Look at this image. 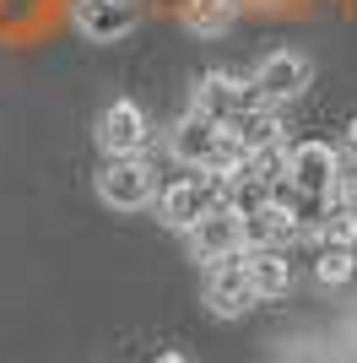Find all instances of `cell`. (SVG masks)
<instances>
[{
  "mask_svg": "<svg viewBox=\"0 0 357 363\" xmlns=\"http://www.w3.org/2000/svg\"><path fill=\"white\" fill-rule=\"evenodd\" d=\"M98 201L108 212H141L157 201V174L147 157H108L98 174Z\"/></svg>",
  "mask_w": 357,
  "mask_h": 363,
  "instance_id": "1",
  "label": "cell"
},
{
  "mask_svg": "<svg viewBox=\"0 0 357 363\" xmlns=\"http://www.w3.org/2000/svg\"><path fill=\"white\" fill-rule=\"evenodd\" d=\"M217 201H222V184L211 179V174H200V168H190L184 179H174V184L157 190V217H163L174 233H190Z\"/></svg>",
  "mask_w": 357,
  "mask_h": 363,
  "instance_id": "2",
  "label": "cell"
},
{
  "mask_svg": "<svg viewBox=\"0 0 357 363\" xmlns=\"http://www.w3.org/2000/svg\"><path fill=\"white\" fill-rule=\"evenodd\" d=\"M282 179L298 196H330L341 184V152L330 141H298L282 152Z\"/></svg>",
  "mask_w": 357,
  "mask_h": 363,
  "instance_id": "3",
  "label": "cell"
},
{
  "mask_svg": "<svg viewBox=\"0 0 357 363\" xmlns=\"http://www.w3.org/2000/svg\"><path fill=\"white\" fill-rule=\"evenodd\" d=\"M254 98L266 108H282V104H293L298 92L314 82V65H309V55L303 49H271L266 60L254 65Z\"/></svg>",
  "mask_w": 357,
  "mask_h": 363,
  "instance_id": "4",
  "label": "cell"
},
{
  "mask_svg": "<svg viewBox=\"0 0 357 363\" xmlns=\"http://www.w3.org/2000/svg\"><path fill=\"white\" fill-rule=\"evenodd\" d=\"M98 152L103 157H147V141H152V120L147 108L130 104V98H114V104L98 114Z\"/></svg>",
  "mask_w": 357,
  "mask_h": 363,
  "instance_id": "5",
  "label": "cell"
},
{
  "mask_svg": "<svg viewBox=\"0 0 357 363\" xmlns=\"http://www.w3.org/2000/svg\"><path fill=\"white\" fill-rule=\"evenodd\" d=\"M190 108L211 114L217 125H233L238 114H249V108H260V98H254V82H249V76L206 71L200 82H195V92H190Z\"/></svg>",
  "mask_w": 357,
  "mask_h": 363,
  "instance_id": "6",
  "label": "cell"
},
{
  "mask_svg": "<svg viewBox=\"0 0 357 363\" xmlns=\"http://www.w3.org/2000/svg\"><path fill=\"white\" fill-rule=\"evenodd\" d=\"M184 239H190V255L195 260L217 266V260H227V255H244V217H238L227 201H217V206H211Z\"/></svg>",
  "mask_w": 357,
  "mask_h": 363,
  "instance_id": "7",
  "label": "cell"
},
{
  "mask_svg": "<svg viewBox=\"0 0 357 363\" xmlns=\"http://www.w3.org/2000/svg\"><path fill=\"white\" fill-rule=\"evenodd\" d=\"M71 22L92 44H119V38L135 33L141 6H135V0H71Z\"/></svg>",
  "mask_w": 357,
  "mask_h": 363,
  "instance_id": "8",
  "label": "cell"
},
{
  "mask_svg": "<svg viewBox=\"0 0 357 363\" xmlns=\"http://www.w3.org/2000/svg\"><path fill=\"white\" fill-rule=\"evenodd\" d=\"M211 315L222 320H238L244 309L254 303V288H249V272H244V255H227L217 266H206V288H200Z\"/></svg>",
  "mask_w": 357,
  "mask_h": 363,
  "instance_id": "9",
  "label": "cell"
},
{
  "mask_svg": "<svg viewBox=\"0 0 357 363\" xmlns=\"http://www.w3.org/2000/svg\"><path fill=\"white\" fill-rule=\"evenodd\" d=\"M293 239H298V223L276 196H271L260 212L244 217V250H287Z\"/></svg>",
  "mask_w": 357,
  "mask_h": 363,
  "instance_id": "10",
  "label": "cell"
},
{
  "mask_svg": "<svg viewBox=\"0 0 357 363\" xmlns=\"http://www.w3.org/2000/svg\"><path fill=\"white\" fill-rule=\"evenodd\" d=\"M244 272H249L254 298L293 293V260H287V250H244Z\"/></svg>",
  "mask_w": 357,
  "mask_h": 363,
  "instance_id": "11",
  "label": "cell"
},
{
  "mask_svg": "<svg viewBox=\"0 0 357 363\" xmlns=\"http://www.w3.org/2000/svg\"><path fill=\"white\" fill-rule=\"evenodd\" d=\"M227 130L244 141V152H249V157H271V152H282V136H287L282 114H276V108H266V104L249 108V114H238Z\"/></svg>",
  "mask_w": 357,
  "mask_h": 363,
  "instance_id": "12",
  "label": "cell"
},
{
  "mask_svg": "<svg viewBox=\"0 0 357 363\" xmlns=\"http://www.w3.org/2000/svg\"><path fill=\"white\" fill-rule=\"evenodd\" d=\"M238 22V0H184V28L195 38H217Z\"/></svg>",
  "mask_w": 357,
  "mask_h": 363,
  "instance_id": "13",
  "label": "cell"
},
{
  "mask_svg": "<svg viewBox=\"0 0 357 363\" xmlns=\"http://www.w3.org/2000/svg\"><path fill=\"white\" fill-rule=\"evenodd\" d=\"M352 277H357V250H330V244H319L314 282H319V288H330V293H341Z\"/></svg>",
  "mask_w": 357,
  "mask_h": 363,
  "instance_id": "14",
  "label": "cell"
},
{
  "mask_svg": "<svg viewBox=\"0 0 357 363\" xmlns=\"http://www.w3.org/2000/svg\"><path fill=\"white\" fill-rule=\"evenodd\" d=\"M319 244H330V250H357V212H325V223H319V233H314Z\"/></svg>",
  "mask_w": 357,
  "mask_h": 363,
  "instance_id": "15",
  "label": "cell"
},
{
  "mask_svg": "<svg viewBox=\"0 0 357 363\" xmlns=\"http://www.w3.org/2000/svg\"><path fill=\"white\" fill-rule=\"evenodd\" d=\"M336 190H341L346 212H357V174H341V184H336Z\"/></svg>",
  "mask_w": 357,
  "mask_h": 363,
  "instance_id": "16",
  "label": "cell"
},
{
  "mask_svg": "<svg viewBox=\"0 0 357 363\" xmlns=\"http://www.w3.org/2000/svg\"><path fill=\"white\" fill-rule=\"evenodd\" d=\"M346 152H357V114L346 120Z\"/></svg>",
  "mask_w": 357,
  "mask_h": 363,
  "instance_id": "17",
  "label": "cell"
},
{
  "mask_svg": "<svg viewBox=\"0 0 357 363\" xmlns=\"http://www.w3.org/2000/svg\"><path fill=\"white\" fill-rule=\"evenodd\" d=\"M152 363H184V352H157Z\"/></svg>",
  "mask_w": 357,
  "mask_h": 363,
  "instance_id": "18",
  "label": "cell"
}]
</instances>
